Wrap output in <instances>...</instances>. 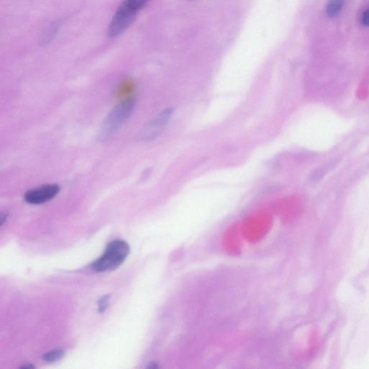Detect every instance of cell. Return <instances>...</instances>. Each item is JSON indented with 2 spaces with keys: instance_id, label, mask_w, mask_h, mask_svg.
Here are the masks:
<instances>
[{
  "instance_id": "6da1fadb",
  "label": "cell",
  "mask_w": 369,
  "mask_h": 369,
  "mask_svg": "<svg viewBox=\"0 0 369 369\" xmlns=\"http://www.w3.org/2000/svg\"><path fill=\"white\" fill-rule=\"evenodd\" d=\"M149 0H124L115 12L108 28L111 39L121 36L133 24L136 18Z\"/></svg>"
},
{
  "instance_id": "7a4b0ae2",
  "label": "cell",
  "mask_w": 369,
  "mask_h": 369,
  "mask_svg": "<svg viewBox=\"0 0 369 369\" xmlns=\"http://www.w3.org/2000/svg\"><path fill=\"white\" fill-rule=\"evenodd\" d=\"M130 253V247L124 240H114L108 243L103 256L92 265V269L98 273L116 269L125 261Z\"/></svg>"
},
{
  "instance_id": "3957f363",
  "label": "cell",
  "mask_w": 369,
  "mask_h": 369,
  "mask_svg": "<svg viewBox=\"0 0 369 369\" xmlns=\"http://www.w3.org/2000/svg\"><path fill=\"white\" fill-rule=\"evenodd\" d=\"M135 105V99L128 98L124 99L109 113L108 116L104 121L103 127L99 135L100 141H105L112 135L128 119Z\"/></svg>"
},
{
  "instance_id": "277c9868",
  "label": "cell",
  "mask_w": 369,
  "mask_h": 369,
  "mask_svg": "<svg viewBox=\"0 0 369 369\" xmlns=\"http://www.w3.org/2000/svg\"><path fill=\"white\" fill-rule=\"evenodd\" d=\"M172 114V108H167L161 112L153 120H151L141 132L139 136L141 140H152L158 137L161 132L163 131L165 126L168 123Z\"/></svg>"
},
{
  "instance_id": "5b68a950",
  "label": "cell",
  "mask_w": 369,
  "mask_h": 369,
  "mask_svg": "<svg viewBox=\"0 0 369 369\" xmlns=\"http://www.w3.org/2000/svg\"><path fill=\"white\" fill-rule=\"evenodd\" d=\"M60 187L56 184H45L27 191L25 201L30 204L38 205L51 201L59 193Z\"/></svg>"
},
{
  "instance_id": "8992f818",
  "label": "cell",
  "mask_w": 369,
  "mask_h": 369,
  "mask_svg": "<svg viewBox=\"0 0 369 369\" xmlns=\"http://www.w3.org/2000/svg\"><path fill=\"white\" fill-rule=\"evenodd\" d=\"M61 25V22L56 21L47 28L46 31L42 35L41 41H40L41 45L43 46L48 45V43H51V41H53V38L56 36L57 33L59 31Z\"/></svg>"
},
{
  "instance_id": "52a82bcc",
  "label": "cell",
  "mask_w": 369,
  "mask_h": 369,
  "mask_svg": "<svg viewBox=\"0 0 369 369\" xmlns=\"http://www.w3.org/2000/svg\"><path fill=\"white\" fill-rule=\"evenodd\" d=\"M343 0H329L327 6V14L330 18L338 16L343 6Z\"/></svg>"
},
{
  "instance_id": "ba28073f",
  "label": "cell",
  "mask_w": 369,
  "mask_h": 369,
  "mask_svg": "<svg viewBox=\"0 0 369 369\" xmlns=\"http://www.w3.org/2000/svg\"><path fill=\"white\" fill-rule=\"evenodd\" d=\"M65 354V350H61V349H54V350H50L43 354V359L47 362L53 363V362L57 361L63 358Z\"/></svg>"
},
{
  "instance_id": "9c48e42d",
  "label": "cell",
  "mask_w": 369,
  "mask_h": 369,
  "mask_svg": "<svg viewBox=\"0 0 369 369\" xmlns=\"http://www.w3.org/2000/svg\"><path fill=\"white\" fill-rule=\"evenodd\" d=\"M110 296H111V295L109 294L108 293V294H106L105 295V296H102V297L98 300V305L99 313H105V310H106V309L108 308V303L109 301H110Z\"/></svg>"
},
{
  "instance_id": "30bf717a",
  "label": "cell",
  "mask_w": 369,
  "mask_h": 369,
  "mask_svg": "<svg viewBox=\"0 0 369 369\" xmlns=\"http://www.w3.org/2000/svg\"><path fill=\"white\" fill-rule=\"evenodd\" d=\"M360 21L363 26H369V8L363 12Z\"/></svg>"
},
{
  "instance_id": "8fae6325",
  "label": "cell",
  "mask_w": 369,
  "mask_h": 369,
  "mask_svg": "<svg viewBox=\"0 0 369 369\" xmlns=\"http://www.w3.org/2000/svg\"><path fill=\"white\" fill-rule=\"evenodd\" d=\"M8 213H2L1 214V226L3 225L5 221L8 219Z\"/></svg>"
},
{
  "instance_id": "7c38bea8",
  "label": "cell",
  "mask_w": 369,
  "mask_h": 369,
  "mask_svg": "<svg viewBox=\"0 0 369 369\" xmlns=\"http://www.w3.org/2000/svg\"><path fill=\"white\" fill-rule=\"evenodd\" d=\"M34 368V366H33V365H31V364H26V365H23V366L21 367V368Z\"/></svg>"
}]
</instances>
